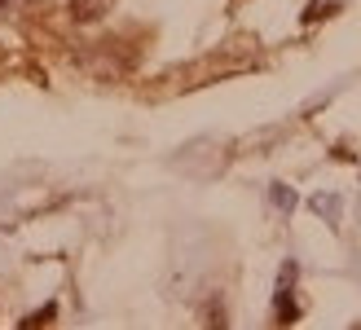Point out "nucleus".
<instances>
[{"mask_svg": "<svg viewBox=\"0 0 361 330\" xmlns=\"http://www.w3.org/2000/svg\"><path fill=\"white\" fill-rule=\"evenodd\" d=\"M291 282H295V264L286 260V264H282V282H278V300H274V313H278L282 326H291V322L300 317V308H295V300H291Z\"/></svg>", "mask_w": 361, "mask_h": 330, "instance_id": "nucleus-1", "label": "nucleus"}, {"mask_svg": "<svg viewBox=\"0 0 361 330\" xmlns=\"http://www.w3.org/2000/svg\"><path fill=\"white\" fill-rule=\"evenodd\" d=\"M313 212H322V220L326 225H339V194H313Z\"/></svg>", "mask_w": 361, "mask_h": 330, "instance_id": "nucleus-2", "label": "nucleus"}, {"mask_svg": "<svg viewBox=\"0 0 361 330\" xmlns=\"http://www.w3.org/2000/svg\"><path fill=\"white\" fill-rule=\"evenodd\" d=\"M71 5H75L80 23H88V18H102L106 9H111V0H71Z\"/></svg>", "mask_w": 361, "mask_h": 330, "instance_id": "nucleus-3", "label": "nucleus"}, {"mask_svg": "<svg viewBox=\"0 0 361 330\" xmlns=\"http://www.w3.org/2000/svg\"><path fill=\"white\" fill-rule=\"evenodd\" d=\"M274 203H278L282 212H291V207H295V194L286 190V185H274Z\"/></svg>", "mask_w": 361, "mask_h": 330, "instance_id": "nucleus-4", "label": "nucleus"}, {"mask_svg": "<svg viewBox=\"0 0 361 330\" xmlns=\"http://www.w3.org/2000/svg\"><path fill=\"white\" fill-rule=\"evenodd\" d=\"M53 313H58V308H53V304H49V308H40V313H35V317H31V322H27V326H44V322H49V317H53Z\"/></svg>", "mask_w": 361, "mask_h": 330, "instance_id": "nucleus-5", "label": "nucleus"}, {"mask_svg": "<svg viewBox=\"0 0 361 330\" xmlns=\"http://www.w3.org/2000/svg\"><path fill=\"white\" fill-rule=\"evenodd\" d=\"M5 5H9V0H0V9H5Z\"/></svg>", "mask_w": 361, "mask_h": 330, "instance_id": "nucleus-6", "label": "nucleus"}]
</instances>
